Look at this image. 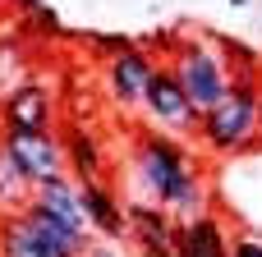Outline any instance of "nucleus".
Listing matches in <instances>:
<instances>
[{"label":"nucleus","mask_w":262,"mask_h":257,"mask_svg":"<svg viewBox=\"0 0 262 257\" xmlns=\"http://www.w3.org/2000/svg\"><path fill=\"white\" fill-rule=\"evenodd\" d=\"M129 179L134 193L143 202L166 207L175 221H193L203 212H212V189L203 179V170L193 166V152L166 133V129H138L134 147H129Z\"/></svg>","instance_id":"1"},{"label":"nucleus","mask_w":262,"mask_h":257,"mask_svg":"<svg viewBox=\"0 0 262 257\" xmlns=\"http://www.w3.org/2000/svg\"><path fill=\"white\" fill-rule=\"evenodd\" d=\"M198 138L216 156L253 152L262 143V74H258V60H244V69H235L230 97L216 101L212 110H203Z\"/></svg>","instance_id":"2"},{"label":"nucleus","mask_w":262,"mask_h":257,"mask_svg":"<svg viewBox=\"0 0 262 257\" xmlns=\"http://www.w3.org/2000/svg\"><path fill=\"white\" fill-rule=\"evenodd\" d=\"M170 69H175V78L184 83V92H189V101H193L198 110H212V106L226 101L230 87H235V64H230V55H221L216 32L175 41Z\"/></svg>","instance_id":"3"},{"label":"nucleus","mask_w":262,"mask_h":257,"mask_svg":"<svg viewBox=\"0 0 262 257\" xmlns=\"http://www.w3.org/2000/svg\"><path fill=\"white\" fill-rule=\"evenodd\" d=\"M143 110H147L152 129H166L175 138H189L203 124V110L189 101V92H184V83L175 78L170 64H157V74L147 83V97H143Z\"/></svg>","instance_id":"4"},{"label":"nucleus","mask_w":262,"mask_h":257,"mask_svg":"<svg viewBox=\"0 0 262 257\" xmlns=\"http://www.w3.org/2000/svg\"><path fill=\"white\" fill-rule=\"evenodd\" d=\"M152 74H157V60H152V51L143 41L120 51V55H111L106 60V92H111V101L124 106V110H143Z\"/></svg>","instance_id":"5"},{"label":"nucleus","mask_w":262,"mask_h":257,"mask_svg":"<svg viewBox=\"0 0 262 257\" xmlns=\"http://www.w3.org/2000/svg\"><path fill=\"white\" fill-rule=\"evenodd\" d=\"M55 120V101L41 83H18L0 97V133H46Z\"/></svg>","instance_id":"6"},{"label":"nucleus","mask_w":262,"mask_h":257,"mask_svg":"<svg viewBox=\"0 0 262 257\" xmlns=\"http://www.w3.org/2000/svg\"><path fill=\"white\" fill-rule=\"evenodd\" d=\"M124 216H129V239L138 244V257H175V230H180V221L166 207L134 198V202H124Z\"/></svg>","instance_id":"7"},{"label":"nucleus","mask_w":262,"mask_h":257,"mask_svg":"<svg viewBox=\"0 0 262 257\" xmlns=\"http://www.w3.org/2000/svg\"><path fill=\"white\" fill-rule=\"evenodd\" d=\"M5 147L18 156V166L41 184V179H55V175H69V156H64V138L60 133H0Z\"/></svg>","instance_id":"8"},{"label":"nucleus","mask_w":262,"mask_h":257,"mask_svg":"<svg viewBox=\"0 0 262 257\" xmlns=\"http://www.w3.org/2000/svg\"><path fill=\"white\" fill-rule=\"evenodd\" d=\"M83 216H88V230L101 235V239H124L129 235V216H124L115 189L101 184V179L83 184Z\"/></svg>","instance_id":"9"},{"label":"nucleus","mask_w":262,"mask_h":257,"mask_svg":"<svg viewBox=\"0 0 262 257\" xmlns=\"http://www.w3.org/2000/svg\"><path fill=\"white\" fill-rule=\"evenodd\" d=\"M175 257H230V239H226V225L216 221V212L180 221V230H175Z\"/></svg>","instance_id":"10"},{"label":"nucleus","mask_w":262,"mask_h":257,"mask_svg":"<svg viewBox=\"0 0 262 257\" xmlns=\"http://www.w3.org/2000/svg\"><path fill=\"white\" fill-rule=\"evenodd\" d=\"M60 138H64L69 175H74L78 184H92V179H101V175H106V152H101V138H97L92 129H83V124H69Z\"/></svg>","instance_id":"11"},{"label":"nucleus","mask_w":262,"mask_h":257,"mask_svg":"<svg viewBox=\"0 0 262 257\" xmlns=\"http://www.w3.org/2000/svg\"><path fill=\"white\" fill-rule=\"evenodd\" d=\"M32 202L46 207V212H55V216H64V221H74V225H88V216H83V184L74 175L41 179L37 193H32Z\"/></svg>","instance_id":"12"},{"label":"nucleus","mask_w":262,"mask_h":257,"mask_svg":"<svg viewBox=\"0 0 262 257\" xmlns=\"http://www.w3.org/2000/svg\"><path fill=\"white\" fill-rule=\"evenodd\" d=\"M32 193H37V179L18 166V156L5 147V138H0V216H9V212H23L28 202H32Z\"/></svg>","instance_id":"13"},{"label":"nucleus","mask_w":262,"mask_h":257,"mask_svg":"<svg viewBox=\"0 0 262 257\" xmlns=\"http://www.w3.org/2000/svg\"><path fill=\"white\" fill-rule=\"evenodd\" d=\"M0 257H51L41 248V239L32 235V225H28L23 212L0 216Z\"/></svg>","instance_id":"14"},{"label":"nucleus","mask_w":262,"mask_h":257,"mask_svg":"<svg viewBox=\"0 0 262 257\" xmlns=\"http://www.w3.org/2000/svg\"><path fill=\"white\" fill-rule=\"evenodd\" d=\"M23 46L18 37H0V92H14L23 83Z\"/></svg>","instance_id":"15"},{"label":"nucleus","mask_w":262,"mask_h":257,"mask_svg":"<svg viewBox=\"0 0 262 257\" xmlns=\"http://www.w3.org/2000/svg\"><path fill=\"white\" fill-rule=\"evenodd\" d=\"M92 46H97V51H106V60H111V55H120V51L138 46V41H134V37H115V32H92Z\"/></svg>","instance_id":"16"},{"label":"nucleus","mask_w":262,"mask_h":257,"mask_svg":"<svg viewBox=\"0 0 262 257\" xmlns=\"http://www.w3.org/2000/svg\"><path fill=\"white\" fill-rule=\"evenodd\" d=\"M230 257H262V239H249V235L235 239V244H230Z\"/></svg>","instance_id":"17"},{"label":"nucleus","mask_w":262,"mask_h":257,"mask_svg":"<svg viewBox=\"0 0 262 257\" xmlns=\"http://www.w3.org/2000/svg\"><path fill=\"white\" fill-rule=\"evenodd\" d=\"M83 257H124V253H120V248H111V244H92Z\"/></svg>","instance_id":"18"},{"label":"nucleus","mask_w":262,"mask_h":257,"mask_svg":"<svg viewBox=\"0 0 262 257\" xmlns=\"http://www.w3.org/2000/svg\"><path fill=\"white\" fill-rule=\"evenodd\" d=\"M230 5H235V9H244V5H249V0H230Z\"/></svg>","instance_id":"19"}]
</instances>
